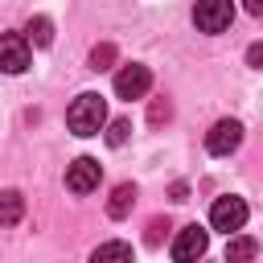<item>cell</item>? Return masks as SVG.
I'll return each mask as SVG.
<instances>
[{
  "mask_svg": "<svg viewBox=\"0 0 263 263\" xmlns=\"http://www.w3.org/2000/svg\"><path fill=\"white\" fill-rule=\"evenodd\" d=\"M66 123H70V132L74 136H99L103 132V123H107V103H103V95H78L74 103H70V111H66Z\"/></svg>",
  "mask_w": 263,
  "mask_h": 263,
  "instance_id": "cell-1",
  "label": "cell"
},
{
  "mask_svg": "<svg viewBox=\"0 0 263 263\" xmlns=\"http://www.w3.org/2000/svg\"><path fill=\"white\" fill-rule=\"evenodd\" d=\"M234 21V4L230 0H197L193 4V25L201 33H226Z\"/></svg>",
  "mask_w": 263,
  "mask_h": 263,
  "instance_id": "cell-2",
  "label": "cell"
},
{
  "mask_svg": "<svg viewBox=\"0 0 263 263\" xmlns=\"http://www.w3.org/2000/svg\"><path fill=\"white\" fill-rule=\"evenodd\" d=\"M210 226H214V230H226V234L242 230V226H247V201L234 197V193L218 197V201L210 205Z\"/></svg>",
  "mask_w": 263,
  "mask_h": 263,
  "instance_id": "cell-3",
  "label": "cell"
},
{
  "mask_svg": "<svg viewBox=\"0 0 263 263\" xmlns=\"http://www.w3.org/2000/svg\"><path fill=\"white\" fill-rule=\"evenodd\" d=\"M29 37L25 33H0V70L4 74H25L29 70Z\"/></svg>",
  "mask_w": 263,
  "mask_h": 263,
  "instance_id": "cell-4",
  "label": "cell"
},
{
  "mask_svg": "<svg viewBox=\"0 0 263 263\" xmlns=\"http://www.w3.org/2000/svg\"><path fill=\"white\" fill-rule=\"evenodd\" d=\"M152 90V70L148 66H140V62H132V66H123L119 74H115V95L119 99H144Z\"/></svg>",
  "mask_w": 263,
  "mask_h": 263,
  "instance_id": "cell-5",
  "label": "cell"
},
{
  "mask_svg": "<svg viewBox=\"0 0 263 263\" xmlns=\"http://www.w3.org/2000/svg\"><path fill=\"white\" fill-rule=\"evenodd\" d=\"M238 144H242V123L238 119H218L210 127V136H205V152L210 156H230Z\"/></svg>",
  "mask_w": 263,
  "mask_h": 263,
  "instance_id": "cell-6",
  "label": "cell"
},
{
  "mask_svg": "<svg viewBox=\"0 0 263 263\" xmlns=\"http://www.w3.org/2000/svg\"><path fill=\"white\" fill-rule=\"evenodd\" d=\"M99 177H103L99 160L78 156V160L66 168V189H70V193H90V189H99Z\"/></svg>",
  "mask_w": 263,
  "mask_h": 263,
  "instance_id": "cell-7",
  "label": "cell"
},
{
  "mask_svg": "<svg viewBox=\"0 0 263 263\" xmlns=\"http://www.w3.org/2000/svg\"><path fill=\"white\" fill-rule=\"evenodd\" d=\"M205 242H210V238H205V230H201V226H185V230L173 238V251H168V255H173L177 263H189V259L205 255Z\"/></svg>",
  "mask_w": 263,
  "mask_h": 263,
  "instance_id": "cell-8",
  "label": "cell"
},
{
  "mask_svg": "<svg viewBox=\"0 0 263 263\" xmlns=\"http://www.w3.org/2000/svg\"><path fill=\"white\" fill-rule=\"evenodd\" d=\"M25 218V197L16 189H4L0 193V226H16Z\"/></svg>",
  "mask_w": 263,
  "mask_h": 263,
  "instance_id": "cell-9",
  "label": "cell"
},
{
  "mask_svg": "<svg viewBox=\"0 0 263 263\" xmlns=\"http://www.w3.org/2000/svg\"><path fill=\"white\" fill-rule=\"evenodd\" d=\"M132 201H136V185H115V193H111V201H107V214L111 218H123L127 210H132Z\"/></svg>",
  "mask_w": 263,
  "mask_h": 263,
  "instance_id": "cell-10",
  "label": "cell"
},
{
  "mask_svg": "<svg viewBox=\"0 0 263 263\" xmlns=\"http://www.w3.org/2000/svg\"><path fill=\"white\" fill-rule=\"evenodd\" d=\"M29 41L41 45V49L53 45V25H49V16H33V21H29Z\"/></svg>",
  "mask_w": 263,
  "mask_h": 263,
  "instance_id": "cell-11",
  "label": "cell"
},
{
  "mask_svg": "<svg viewBox=\"0 0 263 263\" xmlns=\"http://www.w3.org/2000/svg\"><path fill=\"white\" fill-rule=\"evenodd\" d=\"M259 255V242L255 238H230V247H226V259L234 263V259H255Z\"/></svg>",
  "mask_w": 263,
  "mask_h": 263,
  "instance_id": "cell-12",
  "label": "cell"
},
{
  "mask_svg": "<svg viewBox=\"0 0 263 263\" xmlns=\"http://www.w3.org/2000/svg\"><path fill=\"white\" fill-rule=\"evenodd\" d=\"M95 259H132V242H103L95 247Z\"/></svg>",
  "mask_w": 263,
  "mask_h": 263,
  "instance_id": "cell-13",
  "label": "cell"
},
{
  "mask_svg": "<svg viewBox=\"0 0 263 263\" xmlns=\"http://www.w3.org/2000/svg\"><path fill=\"white\" fill-rule=\"evenodd\" d=\"M111 58H115V45H95L90 49V70H107Z\"/></svg>",
  "mask_w": 263,
  "mask_h": 263,
  "instance_id": "cell-14",
  "label": "cell"
},
{
  "mask_svg": "<svg viewBox=\"0 0 263 263\" xmlns=\"http://www.w3.org/2000/svg\"><path fill=\"white\" fill-rule=\"evenodd\" d=\"M127 136H132V123H127V119H115V123H111V132H107V144H115V148H119Z\"/></svg>",
  "mask_w": 263,
  "mask_h": 263,
  "instance_id": "cell-15",
  "label": "cell"
},
{
  "mask_svg": "<svg viewBox=\"0 0 263 263\" xmlns=\"http://www.w3.org/2000/svg\"><path fill=\"white\" fill-rule=\"evenodd\" d=\"M247 62L259 70V62H263V45H251V49H247Z\"/></svg>",
  "mask_w": 263,
  "mask_h": 263,
  "instance_id": "cell-16",
  "label": "cell"
},
{
  "mask_svg": "<svg viewBox=\"0 0 263 263\" xmlns=\"http://www.w3.org/2000/svg\"><path fill=\"white\" fill-rule=\"evenodd\" d=\"M242 8H247L251 16H259V12H263V0H242Z\"/></svg>",
  "mask_w": 263,
  "mask_h": 263,
  "instance_id": "cell-17",
  "label": "cell"
}]
</instances>
